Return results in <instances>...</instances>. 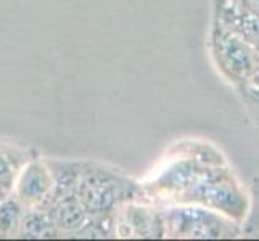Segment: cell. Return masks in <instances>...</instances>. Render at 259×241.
Segmentation results:
<instances>
[{"mask_svg":"<svg viewBox=\"0 0 259 241\" xmlns=\"http://www.w3.org/2000/svg\"><path fill=\"white\" fill-rule=\"evenodd\" d=\"M140 191V186L114 169L82 163L74 195L89 216L110 214L129 204Z\"/></svg>","mask_w":259,"mask_h":241,"instance_id":"1","label":"cell"},{"mask_svg":"<svg viewBox=\"0 0 259 241\" xmlns=\"http://www.w3.org/2000/svg\"><path fill=\"white\" fill-rule=\"evenodd\" d=\"M167 236L176 238H235L242 233L240 224L209 208L192 206L169 208L161 212Z\"/></svg>","mask_w":259,"mask_h":241,"instance_id":"2","label":"cell"},{"mask_svg":"<svg viewBox=\"0 0 259 241\" xmlns=\"http://www.w3.org/2000/svg\"><path fill=\"white\" fill-rule=\"evenodd\" d=\"M209 52L218 71L234 87L253 73L259 58L256 50L227 29L214 15L209 28Z\"/></svg>","mask_w":259,"mask_h":241,"instance_id":"3","label":"cell"},{"mask_svg":"<svg viewBox=\"0 0 259 241\" xmlns=\"http://www.w3.org/2000/svg\"><path fill=\"white\" fill-rule=\"evenodd\" d=\"M53 191V174L49 161L31 158L23 164L16 177L13 196L24 208H42Z\"/></svg>","mask_w":259,"mask_h":241,"instance_id":"4","label":"cell"},{"mask_svg":"<svg viewBox=\"0 0 259 241\" xmlns=\"http://www.w3.org/2000/svg\"><path fill=\"white\" fill-rule=\"evenodd\" d=\"M212 15L259 53V16L240 8L234 0H212Z\"/></svg>","mask_w":259,"mask_h":241,"instance_id":"5","label":"cell"},{"mask_svg":"<svg viewBox=\"0 0 259 241\" xmlns=\"http://www.w3.org/2000/svg\"><path fill=\"white\" fill-rule=\"evenodd\" d=\"M42 208L49 211L57 228L60 231H66V233H76L89 219V214L76 198V195L50 200Z\"/></svg>","mask_w":259,"mask_h":241,"instance_id":"6","label":"cell"},{"mask_svg":"<svg viewBox=\"0 0 259 241\" xmlns=\"http://www.w3.org/2000/svg\"><path fill=\"white\" fill-rule=\"evenodd\" d=\"M122 225H126L131 236L140 238H161L166 235L164 220L159 212L145 206L129 204L124 211Z\"/></svg>","mask_w":259,"mask_h":241,"instance_id":"7","label":"cell"},{"mask_svg":"<svg viewBox=\"0 0 259 241\" xmlns=\"http://www.w3.org/2000/svg\"><path fill=\"white\" fill-rule=\"evenodd\" d=\"M60 233L47 209L26 208L18 235L23 238H53Z\"/></svg>","mask_w":259,"mask_h":241,"instance_id":"8","label":"cell"},{"mask_svg":"<svg viewBox=\"0 0 259 241\" xmlns=\"http://www.w3.org/2000/svg\"><path fill=\"white\" fill-rule=\"evenodd\" d=\"M24 155L12 147L0 145V201L13 195L16 177L26 163Z\"/></svg>","mask_w":259,"mask_h":241,"instance_id":"9","label":"cell"},{"mask_svg":"<svg viewBox=\"0 0 259 241\" xmlns=\"http://www.w3.org/2000/svg\"><path fill=\"white\" fill-rule=\"evenodd\" d=\"M24 206L16 196H8L0 201V238H10L18 235L24 214Z\"/></svg>","mask_w":259,"mask_h":241,"instance_id":"10","label":"cell"},{"mask_svg":"<svg viewBox=\"0 0 259 241\" xmlns=\"http://www.w3.org/2000/svg\"><path fill=\"white\" fill-rule=\"evenodd\" d=\"M235 88L238 90L240 97H242L246 111L249 113V116L256 122V126L259 127V58L253 73Z\"/></svg>","mask_w":259,"mask_h":241,"instance_id":"11","label":"cell"},{"mask_svg":"<svg viewBox=\"0 0 259 241\" xmlns=\"http://www.w3.org/2000/svg\"><path fill=\"white\" fill-rule=\"evenodd\" d=\"M243 233L246 235H259V177L253 182V201L249 203L248 214L245 217Z\"/></svg>","mask_w":259,"mask_h":241,"instance_id":"12","label":"cell"},{"mask_svg":"<svg viewBox=\"0 0 259 241\" xmlns=\"http://www.w3.org/2000/svg\"><path fill=\"white\" fill-rule=\"evenodd\" d=\"M234 2L248 13L259 16V0H234Z\"/></svg>","mask_w":259,"mask_h":241,"instance_id":"13","label":"cell"}]
</instances>
